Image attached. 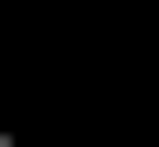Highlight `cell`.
<instances>
[{"label": "cell", "mask_w": 159, "mask_h": 147, "mask_svg": "<svg viewBox=\"0 0 159 147\" xmlns=\"http://www.w3.org/2000/svg\"><path fill=\"white\" fill-rule=\"evenodd\" d=\"M0 147H23V136H11V124H0Z\"/></svg>", "instance_id": "6da1fadb"}]
</instances>
